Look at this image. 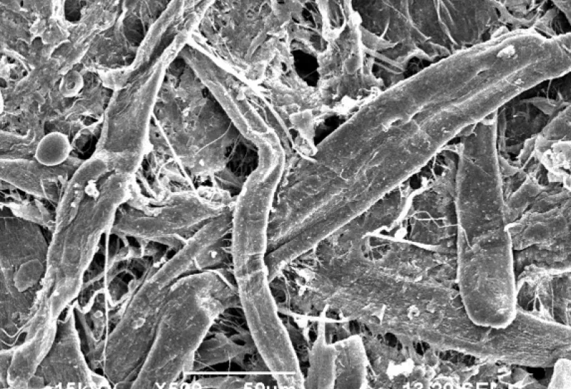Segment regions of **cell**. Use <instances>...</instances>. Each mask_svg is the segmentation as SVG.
I'll use <instances>...</instances> for the list:
<instances>
[{
	"label": "cell",
	"mask_w": 571,
	"mask_h": 389,
	"mask_svg": "<svg viewBox=\"0 0 571 389\" xmlns=\"http://www.w3.org/2000/svg\"><path fill=\"white\" fill-rule=\"evenodd\" d=\"M512 253L515 277L530 265L545 269H570V237L550 244L513 250Z\"/></svg>",
	"instance_id": "cell-12"
},
{
	"label": "cell",
	"mask_w": 571,
	"mask_h": 389,
	"mask_svg": "<svg viewBox=\"0 0 571 389\" xmlns=\"http://www.w3.org/2000/svg\"><path fill=\"white\" fill-rule=\"evenodd\" d=\"M1 208L9 214L54 229L55 209H50L44 200L28 195L14 186L1 181ZM48 202V201H47Z\"/></svg>",
	"instance_id": "cell-11"
},
{
	"label": "cell",
	"mask_w": 571,
	"mask_h": 389,
	"mask_svg": "<svg viewBox=\"0 0 571 389\" xmlns=\"http://www.w3.org/2000/svg\"><path fill=\"white\" fill-rule=\"evenodd\" d=\"M81 163L67 160L51 166L36 160L1 159V181L56 206L69 178Z\"/></svg>",
	"instance_id": "cell-8"
},
{
	"label": "cell",
	"mask_w": 571,
	"mask_h": 389,
	"mask_svg": "<svg viewBox=\"0 0 571 389\" xmlns=\"http://www.w3.org/2000/svg\"><path fill=\"white\" fill-rule=\"evenodd\" d=\"M39 142L36 151V160L46 166H58L68 160L70 152L69 141L62 134H50Z\"/></svg>",
	"instance_id": "cell-15"
},
{
	"label": "cell",
	"mask_w": 571,
	"mask_h": 389,
	"mask_svg": "<svg viewBox=\"0 0 571 389\" xmlns=\"http://www.w3.org/2000/svg\"><path fill=\"white\" fill-rule=\"evenodd\" d=\"M233 202L225 192L201 189L148 198L133 185L126 203L130 208H119L111 231L178 250L205 223L232 207Z\"/></svg>",
	"instance_id": "cell-4"
},
{
	"label": "cell",
	"mask_w": 571,
	"mask_h": 389,
	"mask_svg": "<svg viewBox=\"0 0 571 389\" xmlns=\"http://www.w3.org/2000/svg\"><path fill=\"white\" fill-rule=\"evenodd\" d=\"M511 246L457 249L456 283L477 325L505 328L515 318L516 277Z\"/></svg>",
	"instance_id": "cell-5"
},
{
	"label": "cell",
	"mask_w": 571,
	"mask_h": 389,
	"mask_svg": "<svg viewBox=\"0 0 571 389\" xmlns=\"http://www.w3.org/2000/svg\"><path fill=\"white\" fill-rule=\"evenodd\" d=\"M132 178L106 175L89 189L74 218L51 233L41 290L53 308L64 310L79 298L86 273L106 246L102 239L130 198Z\"/></svg>",
	"instance_id": "cell-2"
},
{
	"label": "cell",
	"mask_w": 571,
	"mask_h": 389,
	"mask_svg": "<svg viewBox=\"0 0 571 389\" xmlns=\"http://www.w3.org/2000/svg\"><path fill=\"white\" fill-rule=\"evenodd\" d=\"M350 329L351 332H358L359 331V325L356 321H351L350 323Z\"/></svg>",
	"instance_id": "cell-18"
},
{
	"label": "cell",
	"mask_w": 571,
	"mask_h": 389,
	"mask_svg": "<svg viewBox=\"0 0 571 389\" xmlns=\"http://www.w3.org/2000/svg\"><path fill=\"white\" fill-rule=\"evenodd\" d=\"M74 303L58 320L54 342L39 366L28 388H108L106 376L96 373L86 361L76 328Z\"/></svg>",
	"instance_id": "cell-6"
},
{
	"label": "cell",
	"mask_w": 571,
	"mask_h": 389,
	"mask_svg": "<svg viewBox=\"0 0 571 389\" xmlns=\"http://www.w3.org/2000/svg\"><path fill=\"white\" fill-rule=\"evenodd\" d=\"M109 173L111 172L107 164L97 157L81 163L69 178L56 206L54 231L64 227L74 218L89 189Z\"/></svg>",
	"instance_id": "cell-10"
},
{
	"label": "cell",
	"mask_w": 571,
	"mask_h": 389,
	"mask_svg": "<svg viewBox=\"0 0 571 389\" xmlns=\"http://www.w3.org/2000/svg\"><path fill=\"white\" fill-rule=\"evenodd\" d=\"M237 308L235 281L225 271L208 269L178 280L131 388L177 384L191 373L196 353L220 315Z\"/></svg>",
	"instance_id": "cell-1"
},
{
	"label": "cell",
	"mask_w": 571,
	"mask_h": 389,
	"mask_svg": "<svg viewBox=\"0 0 571 389\" xmlns=\"http://www.w3.org/2000/svg\"><path fill=\"white\" fill-rule=\"evenodd\" d=\"M513 250L539 244H550L570 237V201L542 212H525L508 223Z\"/></svg>",
	"instance_id": "cell-9"
},
{
	"label": "cell",
	"mask_w": 571,
	"mask_h": 389,
	"mask_svg": "<svg viewBox=\"0 0 571 389\" xmlns=\"http://www.w3.org/2000/svg\"><path fill=\"white\" fill-rule=\"evenodd\" d=\"M570 358L562 357L557 358L552 368L549 385L550 388H570Z\"/></svg>",
	"instance_id": "cell-16"
},
{
	"label": "cell",
	"mask_w": 571,
	"mask_h": 389,
	"mask_svg": "<svg viewBox=\"0 0 571 389\" xmlns=\"http://www.w3.org/2000/svg\"><path fill=\"white\" fill-rule=\"evenodd\" d=\"M310 338L312 340H315L316 339V334L314 332H310Z\"/></svg>",
	"instance_id": "cell-19"
},
{
	"label": "cell",
	"mask_w": 571,
	"mask_h": 389,
	"mask_svg": "<svg viewBox=\"0 0 571 389\" xmlns=\"http://www.w3.org/2000/svg\"><path fill=\"white\" fill-rule=\"evenodd\" d=\"M251 350L248 345H240L222 333L208 339L206 337L196 353L191 373L241 357L243 358L252 353Z\"/></svg>",
	"instance_id": "cell-13"
},
{
	"label": "cell",
	"mask_w": 571,
	"mask_h": 389,
	"mask_svg": "<svg viewBox=\"0 0 571 389\" xmlns=\"http://www.w3.org/2000/svg\"><path fill=\"white\" fill-rule=\"evenodd\" d=\"M516 305L547 320L570 326V269L525 267L516 276Z\"/></svg>",
	"instance_id": "cell-7"
},
{
	"label": "cell",
	"mask_w": 571,
	"mask_h": 389,
	"mask_svg": "<svg viewBox=\"0 0 571 389\" xmlns=\"http://www.w3.org/2000/svg\"><path fill=\"white\" fill-rule=\"evenodd\" d=\"M385 339L387 340L388 343L392 346L395 345V344L397 343V340H396V338L395 337V335L393 334H392V333H388L385 335Z\"/></svg>",
	"instance_id": "cell-17"
},
{
	"label": "cell",
	"mask_w": 571,
	"mask_h": 389,
	"mask_svg": "<svg viewBox=\"0 0 571 389\" xmlns=\"http://www.w3.org/2000/svg\"><path fill=\"white\" fill-rule=\"evenodd\" d=\"M195 271L192 254L179 249L161 265H153L131 288L109 317V325L114 326L106 338L103 358V367L108 373L128 380L135 379L171 289L178 280Z\"/></svg>",
	"instance_id": "cell-3"
},
{
	"label": "cell",
	"mask_w": 571,
	"mask_h": 389,
	"mask_svg": "<svg viewBox=\"0 0 571 389\" xmlns=\"http://www.w3.org/2000/svg\"><path fill=\"white\" fill-rule=\"evenodd\" d=\"M547 186L541 184L535 177L527 174L522 183L504 198L506 226L518 219Z\"/></svg>",
	"instance_id": "cell-14"
},
{
	"label": "cell",
	"mask_w": 571,
	"mask_h": 389,
	"mask_svg": "<svg viewBox=\"0 0 571 389\" xmlns=\"http://www.w3.org/2000/svg\"><path fill=\"white\" fill-rule=\"evenodd\" d=\"M328 315L331 318H337V314L333 311H330Z\"/></svg>",
	"instance_id": "cell-20"
}]
</instances>
